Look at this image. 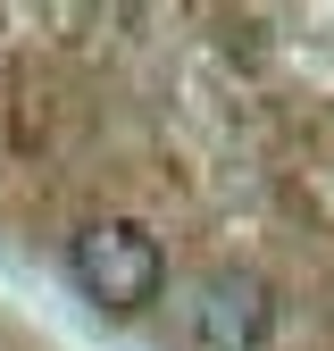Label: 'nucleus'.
<instances>
[{"label": "nucleus", "instance_id": "nucleus-1", "mask_svg": "<svg viewBox=\"0 0 334 351\" xmlns=\"http://www.w3.org/2000/svg\"><path fill=\"white\" fill-rule=\"evenodd\" d=\"M67 276H75L84 301H101V310H142L167 285V251L134 217H92L84 234H67Z\"/></svg>", "mask_w": 334, "mask_h": 351}, {"label": "nucleus", "instance_id": "nucleus-2", "mask_svg": "<svg viewBox=\"0 0 334 351\" xmlns=\"http://www.w3.org/2000/svg\"><path fill=\"white\" fill-rule=\"evenodd\" d=\"M184 335L201 351H250V343L268 335V293L250 285V276H209L184 301Z\"/></svg>", "mask_w": 334, "mask_h": 351}]
</instances>
